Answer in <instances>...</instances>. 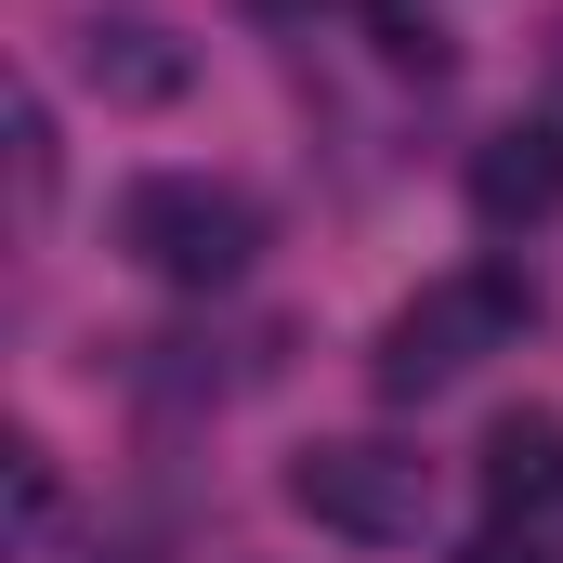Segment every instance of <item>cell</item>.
<instances>
[{
	"mask_svg": "<svg viewBox=\"0 0 563 563\" xmlns=\"http://www.w3.org/2000/svg\"><path fill=\"white\" fill-rule=\"evenodd\" d=\"M119 250H132L157 288H236L263 263V210L236 197V184H210V170H144L132 197H119Z\"/></svg>",
	"mask_w": 563,
	"mask_h": 563,
	"instance_id": "1",
	"label": "cell"
},
{
	"mask_svg": "<svg viewBox=\"0 0 563 563\" xmlns=\"http://www.w3.org/2000/svg\"><path fill=\"white\" fill-rule=\"evenodd\" d=\"M525 314H538V288H525V276H445V288H420V301L380 328L367 380H380L394 407H432V394H459V380H472Z\"/></svg>",
	"mask_w": 563,
	"mask_h": 563,
	"instance_id": "2",
	"label": "cell"
},
{
	"mask_svg": "<svg viewBox=\"0 0 563 563\" xmlns=\"http://www.w3.org/2000/svg\"><path fill=\"white\" fill-rule=\"evenodd\" d=\"M53 511H66V485H53V445H40V432H13V538L40 551V538H53Z\"/></svg>",
	"mask_w": 563,
	"mask_h": 563,
	"instance_id": "7",
	"label": "cell"
},
{
	"mask_svg": "<svg viewBox=\"0 0 563 563\" xmlns=\"http://www.w3.org/2000/svg\"><path fill=\"white\" fill-rule=\"evenodd\" d=\"M367 40H380L394 66H445V13H432V0H367Z\"/></svg>",
	"mask_w": 563,
	"mask_h": 563,
	"instance_id": "8",
	"label": "cell"
},
{
	"mask_svg": "<svg viewBox=\"0 0 563 563\" xmlns=\"http://www.w3.org/2000/svg\"><path fill=\"white\" fill-rule=\"evenodd\" d=\"M472 563H551V551H538V538H485Z\"/></svg>",
	"mask_w": 563,
	"mask_h": 563,
	"instance_id": "10",
	"label": "cell"
},
{
	"mask_svg": "<svg viewBox=\"0 0 563 563\" xmlns=\"http://www.w3.org/2000/svg\"><path fill=\"white\" fill-rule=\"evenodd\" d=\"M563 210V132L551 119H511V132L472 144V223L485 236H525V223H551Z\"/></svg>",
	"mask_w": 563,
	"mask_h": 563,
	"instance_id": "4",
	"label": "cell"
},
{
	"mask_svg": "<svg viewBox=\"0 0 563 563\" xmlns=\"http://www.w3.org/2000/svg\"><path fill=\"white\" fill-rule=\"evenodd\" d=\"M13 170H26V197H53V106L40 92H13Z\"/></svg>",
	"mask_w": 563,
	"mask_h": 563,
	"instance_id": "9",
	"label": "cell"
},
{
	"mask_svg": "<svg viewBox=\"0 0 563 563\" xmlns=\"http://www.w3.org/2000/svg\"><path fill=\"white\" fill-rule=\"evenodd\" d=\"M288 511L328 525V538H354V551H394V538L432 525V472L407 445H380V432H328V445L288 459Z\"/></svg>",
	"mask_w": 563,
	"mask_h": 563,
	"instance_id": "3",
	"label": "cell"
},
{
	"mask_svg": "<svg viewBox=\"0 0 563 563\" xmlns=\"http://www.w3.org/2000/svg\"><path fill=\"white\" fill-rule=\"evenodd\" d=\"M485 511H498V525L563 511V420L551 407H511V420L485 432Z\"/></svg>",
	"mask_w": 563,
	"mask_h": 563,
	"instance_id": "6",
	"label": "cell"
},
{
	"mask_svg": "<svg viewBox=\"0 0 563 563\" xmlns=\"http://www.w3.org/2000/svg\"><path fill=\"white\" fill-rule=\"evenodd\" d=\"M79 79H92L106 106H184V92H197V53H184L157 13H92V26H79Z\"/></svg>",
	"mask_w": 563,
	"mask_h": 563,
	"instance_id": "5",
	"label": "cell"
}]
</instances>
